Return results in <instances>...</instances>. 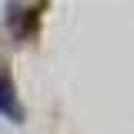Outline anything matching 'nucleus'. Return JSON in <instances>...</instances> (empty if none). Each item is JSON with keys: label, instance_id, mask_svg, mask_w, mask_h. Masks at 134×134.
Segmentation results:
<instances>
[{"label": "nucleus", "instance_id": "f257e3e1", "mask_svg": "<svg viewBox=\"0 0 134 134\" xmlns=\"http://www.w3.org/2000/svg\"><path fill=\"white\" fill-rule=\"evenodd\" d=\"M0 117L10 124H24V107H20V94L17 84L7 70H0Z\"/></svg>", "mask_w": 134, "mask_h": 134}, {"label": "nucleus", "instance_id": "f03ea898", "mask_svg": "<svg viewBox=\"0 0 134 134\" xmlns=\"http://www.w3.org/2000/svg\"><path fill=\"white\" fill-rule=\"evenodd\" d=\"M34 10L37 7H27V3H7V24H10L14 40H27L30 24H34V17H37Z\"/></svg>", "mask_w": 134, "mask_h": 134}]
</instances>
